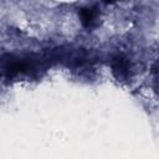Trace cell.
Wrapping results in <instances>:
<instances>
[{"label":"cell","mask_w":159,"mask_h":159,"mask_svg":"<svg viewBox=\"0 0 159 159\" xmlns=\"http://www.w3.org/2000/svg\"><path fill=\"white\" fill-rule=\"evenodd\" d=\"M112 68H113V73L118 78H120V80L128 78V76H129V62L123 56L119 55V56L113 58Z\"/></svg>","instance_id":"6da1fadb"},{"label":"cell","mask_w":159,"mask_h":159,"mask_svg":"<svg viewBox=\"0 0 159 159\" xmlns=\"http://www.w3.org/2000/svg\"><path fill=\"white\" fill-rule=\"evenodd\" d=\"M78 16L83 26L91 27L98 17V10L96 7H82L78 11Z\"/></svg>","instance_id":"7a4b0ae2"},{"label":"cell","mask_w":159,"mask_h":159,"mask_svg":"<svg viewBox=\"0 0 159 159\" xmlns=\"http://www.w3.org/2000/svg\"><path fill=\"white\" fill-rule=\"evenodd\" d=\"M106 4H113V2H116L117 0H103Z\"/></svg>","instance_id":"3957f363"}]
</instances>
